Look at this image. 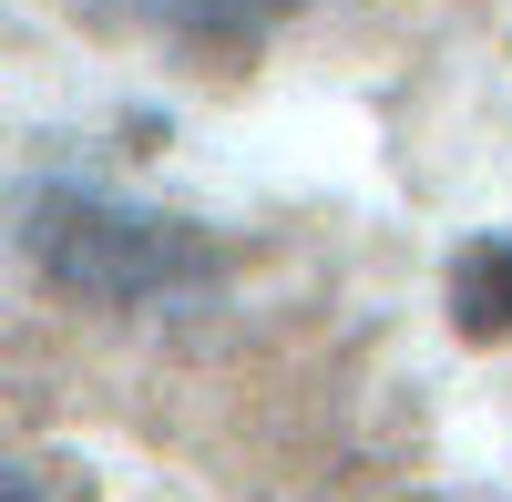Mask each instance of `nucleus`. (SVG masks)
<instances>
[{
	"label": "nucleus",
	"mask_w": 512,
	"mask_h": 502,
	"mask_svg": "<svg viewBox=\"0 0 512 502\" xmlns=\"http://www.w3.org/2000/svg\"><path fill=\"white\" fill-rule=\"evenodd\" d=\"M0 502H82V472H72V462H11Z\"/></svg>",
	"instance_id": "obj_4"
},
{
	"label": "nucleus",
	"mask_w": 512,
	"mask_h": 502,
	"mask_svg": "<svg viewBox=\"0 0 512 502\" xmlns=\"http://www.w3.org/2000/svg\"><path fill=\"white\" fill-rule=\"evenodd\" d=\"M451 328H472V339L512 328V236H472L451 257Z\"/></svg>",
	"instance_id": "obj_2"
},
{
	"label": "nucleus",
	"mask_w": 512,
	"mask_h": 502,
	"mask_svg": "<svg viewBox=\"0 0 512 502\" xmlns=\"http://www.w3.org/2000/svg\"><path fill=\"white\" fill-rule=\"evenodd\" d=\"M31 257L52 287L93 308H164L216 287V246H205L185 216H154V205H123L103 185H52L31 195Z\"/></svg>",
	"instance_id": "obj_1"
},
{
	"label": "nucleus",
	"mask_w": 512,
	"mask_h": 502,
	"mask_svg": "<svg viewBox=\"0 0 512 502\" xmlns=\"http://www.w3.org/2000/svg\"><path fill=\"white\" fill-rule=\"evenodd\" d=\"M134 21L175 31V41H216V52H236V41H256L277 11H297V0H123Z\"/></svg>",
	"instance_id": "obj_3"
}]
</instances>
